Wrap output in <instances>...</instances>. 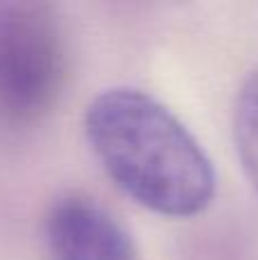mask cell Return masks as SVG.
<instances>
[{
    "label": "cell",
    "mask_w": 258,
    "mask_h": 260,
    "mask_svg": "<svg viewBox=\"0 0 258 260\" xmlns=\"http://www.w3.org/2000/svg\"><path fill=\"white\" fill-rule=\"evenodd\" d=\"M85 135L112 183L163 217H195L215 197V169L185 123L133 87L105 89L87 105Z\"/></svg>",
    "instance_id": "6da1fadb"
},
{
    "label": "cell",
    "mask_w": 258,
    "mask_h": 260,
    "mask_svg": "<svg viewBox=\"0 0 258 260\" xmlns=\"http://www.w3.org/2000/svg\"><path fill=\"white\" fill-rule=\"evenodd\" d=\"M62 32L48 9L0 5V114L35 121L55 105L64 85Z\"/></svg>",
    "instance_id": "7a4b0ae2"
},
{
    "label": "cell",
    "mask_w": 258,
    "mask_h": 260,
    "mask_svg": "<svg viewBox=\"0 0 258 260\" xmlns=\"http://www.w3.org/2000/svg\"><path fill=\"white\" fill-rule=\"evenodd\" d=\"M44 229L50 260H140L117 217L82 194L57 199Z\"/></svg>",
    "instance_id": "3957f363"
},
{
    "label": "cell",
    "mask_w": 258,
    "mask_h": 260,
    "mask_svg": "<svg viewBox=\"0 0 258 260\" xmlns=\"http://www.w3.org/2000/svg\"><path fill=\"white\" fill-rule=\"evenodd\" d=\"M236 144L251 183L258 189V76L242 89L236 108Z\"/></svg>",
    "instance_id": "277c9868"
}]
</instances>
